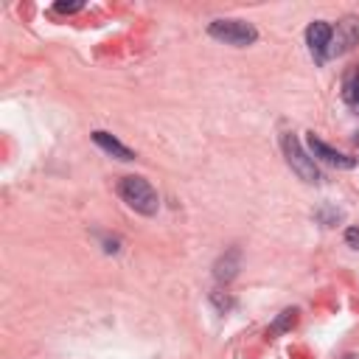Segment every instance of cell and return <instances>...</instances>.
Instances as JSON below:
<instances>
[{
  "instance_id": "obj_7",
  "label": "cell",
  "mask_w": 359,
  "mask_h": 359,
  "mask_svg": "<svg viewBox=\"0 0 359 359\" xmlns=\"http://www.w3.org/2000/svg\"><path fill=\"white\" fill-rule=\"evenodd\" d=\"M93 140L107 151V154H112V157H118V160H135V151L132 149H126L118 137H112L109 132H101V129H95L93 132Z\"/></svg>"
},
{
  "instance_id": "obj_12",
  "label": "cell",
  "mask_w": 359,
  "mask_h": 359,
  "mask_svg": "<svg viewBox=\"0 0 359 359\" xmlns=\"http://www.w3.org/2000/svg\"><path fill=\"white\" fill-rule=\"evenodd\" d=\"M345 241H348L351 247H359V230H356V227H351V230L345 233Z\"/></svg>"
},
{
  "instance_id": "obj_1",
  "label": "cell",
  "mask_w": 359,
  "mask_h": 359,
  "mask_svg": "<svg viewBox=\"0 0 359 359\" xmlns=\"http://www.w3.org/2000/svg\"><path fill=\"white\" fill-rule=\"evenodd\" d=\"M118 194H121V199L135 210V213H140V216H154L157 210H160V199H157V191L149 185V180H143V177H123L121 182H118Z\"/></svg>"
},
{
  "instance_id": "obj_4",
  "label": "cell",
  "mask_w": 359,
  "mask_h": 359,
  "mask_svg": "<svg viewBox=\"0 0 359 359\" xmlns=\"http://www.w3.org/2000/svg\"><path fill=\"white\" fill-rule=\"evenodd\" d=\"M353 45H359V17H342L334 28V36H331V48H328V56H342L348 53Z\"/></svg>"
},
{
  "instance_id": "obj_13",
  "label": "cell",
  "mask_w": 359,
  "mask_h": 359,
  "mask_svg": "<svg viewBox=\"0 0 359 359\" xmlns=\"http://www.w3.org/2000/svg\"><path fill=\"white\" fill-rule=\"evenodd\" d=\"M345 359H359V356H356V353H348V356H345Z\"/></svg>"
},
{
  "instance_id": "obj_8",
  "label": "cell",
  "mask_w": 359,
  "mask_h": 359,
  "mask_svg": "<svg viewBox=\"0 0 359 359\" xmlns=\"http://www.w3.org/2000/svg\"><path fill=\"white\" fill-rule=\"evenodd\" d=\"M238 261H241V252L236 250V247H230L219 261H216V280L219 283H230L233 278H236V272H238Z\"/></svg>"
},
{
  "instance_id": "obj_5",
  "label": "cell",
  "mask_w": 359,
  "mask_h": 359,
  "mask_svg": "<svg viewBox=\"0 0 359 359\" xmlns=\"http://www.w3.org/2000/svg\"><path fill=\"white\" fill-rule=\"evenodd\" d=\"M331 36H334V28L325 22V20H314L309 28H306V45L314 56L317 65H323L328 59V48H331Z\"/></svg>"
},
{
  "instance_id": "obj_2",
  "label": "cell",
  "mask_w": 359,
  "mask_h": 359,
  "mask_svg": "<svg viewBox=\"0 0 359 359\" xmlns=\"http://www.w3.org/2000/svg\"><path fill=\"white\" fill-rule=\"evenodd\" d=\"M280 146H283V154H286L289 168H292L303 182L317 185V182L323 180V177H320V168H317V163H314V157H309V151H303V146H300V140H297L294 132H283Z\"/></svg>"
},
{
  "instance_id": "obj_9",
  "label": "cell",
  "mask_w": 359,
  "mask_h": 359,
  "mask_svg": "<svg viewBox=\"0 0 359 359\" xmlns=\"http://www.w3.org/2000/svg\"><path fill=\"white\" fill-rule=\"evenodd\" d=\"M342 101L353 112H359V67H351L345 73V79H342Z\"/></svg>"
},
{
  "instance_id": "obj_3",
  "label": "cell",
  "mask_w": 359,
  "mask_h": 359,
  "mask_svg": "<svg viewBox=\"0 0 359 359\" xmlns=\"http://www.w3.org/2000/svg\"><path fill=\"white\" fill-rule=\"evenodd\" d=\"M208 34L224 45H236V48H247L258 39V31L252 22L247 20H213L208 25Z\"/></svg>"
},
{
  "instance_id": "obj_11",
  "label": "cell",
  "mask_w": 359,
  "mask_h": 359,
  "mask_svg": "<svg viewBox=\"0 0 359 359\" xmlns=\"http://www.w3.org/2000/svg\"><path fill=\"white\" fill-rule=\"evenodd\" d=\"M81 6H84V3H56L53 8H56L59 14H76V11H81Z\"/></svg>"
},
{
  "instance_id": "obj_10",
  "label": "cell",
  "mask_w": 359,
  "mask_h": 359,
  "mask_svg": "<svg viewBox=\"0 0 359 359\" xmlns=\"http://www.w3.org/2000/svg\"><path fill=\"white\" fill-rule=\"evenodd\" d=\"M294 323H297V309H283V311L278 314V320L272 323L269 334H272V337H275V334H283V331H289Z\"/></svg>"
},
{
  "instance_id": "obj_6",
  "label": "cell",
  "mask_w": 359,
  "mask_h": 359,
  "mask_svg": "<svg viewBox=\"0 0 359 359\" xmlns=\"http://www.w3.org/2000/svg\"><path fill=\"white\" fill-rule=\"evenodd\" d=\"M309 149H311V154L314 157H320L323 163H328V165H337V168H353L356 165V160L353 157H348V154H342V151H337V149H331L328 143H323L320 137H314V135H309Z\"/></svg>"
}]
</instances>
